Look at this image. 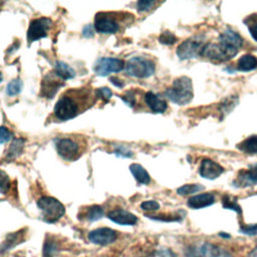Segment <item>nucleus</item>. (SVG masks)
Masks as SVG:
<instances>
[{
  "mask_svg": "<svg viewBox=\"0 0 257 257\" xmlns=\"http://www.w3.org/2000/svg\"><path fill=\"white\" fill-rule=\"evenodd\" d=\"M95 93H96V96L97 97H100L102 98L104 101H107L109 100V98L111 97L112 95V92L109 88L107 87H100V88H97L95 90Z\"/></svg>",
  "mask_w": 257,
  "mask_h": 257,
  "instance_id": "35",
  "label": "nucleus"
},
{
  "mask_svg": "<svg viewBox=\"0 0 257 257\" xmlns=\"http://www.w3.org/2000/svg\"><path fill=\"white\" fill-rule=\"evenodd\" d=\"M21 240H22V232H15V233H11V234L7 235L2 246L0 247V251L5 252V251L13 248L17 244H19L21 242Z\"/></svg>",
  "mask_w": 257,
  "mask_h": 257,
  "instance_id": "24",
  "label": "nucleus"
},
{
  "mask_svg": "<svg viewBox=\"0 0 257 257\" xmlns=\"http://www.w3.org/2000/svg\"><path fill=\"white\" fill-rule=\"evenodd\" d=\"M165 94L176 104L185 105L189 103L194 96L193 83L191 78L188 76H180L176 78L172 86L166 89Z\"/></svg>",
  "mask_w": 257,
  "mask_h": 257,
  "instance_id": "2",
  "label": "nucleus"
},
{
  "mask_svg": "<svg viewBox=\"0 0 257 257\" xmlns=\"http://www.w3.org/2000/svg\"><path fill=\"white\" fill-rule=\"evenodd\" d=\"M103 216V209L100 206L93 205L87 208L85 213V218L89 221H96Z\"/></svg>",
  "mask_w": 257,
  "mask_h": 257,
  "instance_id": "25",
  "label": "nucleus"
},
{
  "mask_svg": "<svg viewBox=\"0 0 257 257\" xmlns=\"http://www.w3.org/2000/svg\"><path fill=\"white\" fill-rule=\"evenodd\" d=\"M25 141L23 139H14L6 153V159L8 161H12L19 157L24 149Z\"/></svg>",
  "mask_w": 257,
  "mask_h": 257,
  "instance_id": "22",
  "label": "nucleus"
},
{
  "mask_svg": "<svg viewBox=\"0 0 257 257\" xmlns=\"http://www.w3.org/2000/svg\"><path fill=\"white\" fill-rule=\"evenodd\" d=\"M237 67L241 71H250L257 67V58L252 54H245L238 59Z\"/></svg>",
  "mask_w": 257,
  "mask_h": 257,
  "instance_id": "21",
  "label": "nucleus"
},
{
  "mask_svg": "<svg viewBox=\"0 0 257 257\" xmlns=\"http://www.w3.org/2000/svg\"><path fill=\"white\" fill-rule=\"evenodd\" d=\"M240 231L247 235H255V234H257V224L242 225L240 227Z\"/></svg>",
  "mask_w": 257,
  "mask_h": 257,
  "instance_id": "38",
  "label": "nucleus"
},
{
  "mask_svg": "<svg viewBox=\"0 0 257 257\" xmlns=\"http://www.w3.org/2000/svg\"><path fill=\"white\" fill-rule=\"evenodd\" d=\"M238 149L246 154H257V136H251L238 145Z\"/></svg>",
  "mask_w": 257,
  "mask_h": 257,
  "instance_id": "23",
  "label": "nucleus"
},
{
  "mask_svg": "<svg viewBox=\"0 0 257 257\" xmlns=\"http://www.w3.org/2000/svg\"><path fill=\"white\" fill-rule=\"evenodd\" d=\"M156 4V1H152V0H140L137 3V8L140 12H144V11H149L151 10L154 5Z\"/></svg>",
  "mask_w": 257,
  "mask_h": 257,
  "instance_id": "33",
  "label": "nucleus"
},
{
  "mask_svg": "<svg viewBox=\"0 0 257 257\" xmlns=\"http://www.w3.org/2000/svg\"><path fill=\"white\" fill-rule=\"evenodd\" d=\"M10 188V180L7 174L0 170V193L6 194Z\"/></svg>",
  "mask_w": 257,
  "mask_h": 257,
  "instance_id": "29",
  "label": "nucleus"
},
{
  "mask_svg": "<svg viewBox=\"0 0 257 257\" xmlns=\"http://www.w3.org/2000/svg\"><path fill=\"white\" fill-rule=\"evenodd\" d=\"M37 207L42 212L43 220L47 223L58 221L65 213L64 206L55 198L44 196L37 201Z\"/></svg>",
  "mask_w": 257,
  "mask_h": 257,
  "instance_id": "4",
  "label": "nucleus"
},
{
  "mask_svg": "<svg viewBox=\"0 0 257 257\" xmlns=\"http://www.w3.org/2000/svg\"><path fill=\"white\" fill-rule=\"evenodd\" d=\"M145 101L149 108L154 112L162 113L167 109L166 100L152 91H149L145 94Z\"/></svg>",
  "mask_w": 257,
  "mask_h": 257,
  "instance_id": "18",
  "label": "nucleus"
},
{
  "mask_svg": "<svg viewBox=\"0 0 257 257\" xmlns=\"http://www.w3.org/2000/svg\"><path fill=\"white\" fill-rule=\"evenodd\" d=\"M206 43L199 37L189 38L183 41L177 48V55L181 59L195 58L202 54Z\"/></svg>",
  "mask_w": 257,
  "mask_h": 257,
  "instance_id": "8",
  "label": "nucleus"
},
{
  "mask_svg": "<svg viewBox=\"0 0 257 257\" xmlns=\"http://www.w3.org/2000/svg\"><path fill=\"white\" fill-rule=\"evenodd\" d=\"M98 97L91 87H78L66 90L54 106V116L59 120H68L93 105Z\"/></svg>",
  "mask_w": 257,
  "mask_h": 257,
  "instance_id": "1",
  "label": "nucleus"
},
{
  "mask_svg": "<svg viewBox=\"0 0 257 257\" xmlns=\"http://www.w3.org/2000/svg\"><path fill=\"white\" fill-rule=\"evenodd\" d=\"M247 257H257V246L248 254Z\"/></svg>",
  "mask_w": 257,
  "mask_h": 257,
  "instance_id": "42",
  "label": "nucleus"
},
{
  "mask_svg": "<svg viewBox=\"0 0 257 257\" xmlns=\"http://www.w3.org/2000/svg\"><path fill=\"white\" fill-rule=\"evenodd\" d=\"M63 81L61 78H59L55 72L48 73L44 76L42 82H41V89L40 94L43 97L51 98L54 96V94L57 92V90L60 88L61 85H63Z\"/></svg>",
  "mask_w": 257,
  "mask_h": 257,
  "instance_id": "11",
  "label": "nucleus"
},
{
  "mask_svg": "<svg viewBox=\"0 0 257 257\" xmlns=\"http://www.w3.org/2000/svg\"><path fill=\"white\" fill-rule=\"evenodd\" d=\"M215 202V197L211 193L198 194L188 200V206L192 209H201L211 206Z\"/></svg>",
  "mask_w": 257,
  "mask_h": 257,
  "instance_id": "17",
  "label": "nucleus"
},
{
  "mask_svg": "<svg viewBox=\"0 0 257 257\" xmlns=\"http://www.w3.org/2000/svg\"><path fill=\"white\" fill-rule=\"evenodd\" d=\"M83 35L86 37H90L93 35V28L91 25H87L83 28Z\"/></svg>",
  "mask_w": 257,
  "mask_h": 257,
  "instance_id": "40",
  "label": "nucleus"
},
{
  "mask_svg": "<svg viewBox=\"0 0 257 257\" xmlns=\"http://www.w3.org/2000/svg\"><path fill=\"white\" fill-rule=\"evenodd\" d=\"M141 208L145 211H157L160 209V204L154 200L145 201L141 204Z\"/></svg>",
  "mask_w": 257,
  "mask_h": 257,
  "instance_id": "34",
  "label": "nucleus"
},
{
  "mask_svg": "<svg viewBox=\"0 0 257 257\" xmlns=\"http://www.w3.org/2000/svg\"><path fill=\"white\" fill-rule=\"evenodd\" d=\"M130 171H131V173L133 174V176L135 177V179L137 180V182L139 184L147 185L151 182V178H150L149 173L140 164H132L130 166Z\"/></svg>",
  "mask_w": 257,
  "mask_h": 257,
  "instance_id": "20",
  "label": "nucleus"
},
{
  "mask_svg": "<svg viewBox=\"0 0 257 257\" xmlns=\"http://www.w3.org/2000/svg\"><path fill=\"white\" fill-rule=\"evenodd\" d=\"M159 41L163 44H166V45H172L177 41V37L172 32L165 31L160 35Z\"/></svg>",
  "mask_w": 257,
  "mask_h": 257,
  "instance_id": "30",
  "label": "nucleus"
},
{
  "mask_svg": "<svg viewBox=\"0 0 257 257\" xmlns=\"http://www.w3.org/2000/svg\"><path fill=\"white\" fill-rule=\"evenodd\" d=\"M155 63L145 57L136 56L125 63V72L127 75L137 78H147L154 74Z\"/></svg>",
  "mask_w": 257,
  "mask_h": 257,
  "instance_id": "5",
  "label": "nucleus"
},
{
  "mask_svg": "<svg viewBox=\"0 0 257 257\" xmlns=\"http://www.w3.org/2000/svg\"><path fill=\"white\" fill-rule=\"evenodd\" d=\"M12 139V133L6 126H0V144H6Z\"/></svg>",
  "mask_w": 257,
  "mask_h": 257,
  "instance_id": "36",
  "label": "nucleus"
},
{
  "mask_svg": "<svg viewBox=\"0 0 257 257\" xmlns=\"http://www.w3.org/2000/svg\"><path fill=\"white\" fill-rule=\"evenodd\" d=\"M113 153L116 155V156H119V157H123V158H128V157H132L133 156V153L125 147L123 146H118L115 148V150L113 151Z\"/></svg>",
  "mask_w": 257,
  "mask_h": 257,
  "instance_id": "37",
  "label": "nucleus"
},
{
  "mask_svg": "<svg viewBox=\"0 0 257 257\" xmlns=\"http://www.w3.org/2000/svg\"><path fill=\"white\" fill-rule=\"evenodd\" d=\"M242 42V37L237 32L231 29L225 30L219 36V43L235 55L241 47Z\"/></svg>",
  "mask_w": 257,
  "mask_h": 257,
  "instance_id": "12",
  "label": "nucleus"
},
{
  "mask_svg": "<svg viewBox=\"0 0 257 257\" xmlns=\"http://www.w3.org/2000/svg\"><path fill=\"white\" fill-rule=\"evenodd\" d=\"M124 67V61L118 58L102 57L98 59L93 67L94 72L100 76H106L111 72H118Z\"/></svg>",
  "mask_w": 257,
  "mask_h": 257,
  "instance_id": "10",
  "label": "nucleus"
},
{
  "mask_svg": "<svg viewBox=\"0 0 257 257\" xmlns=\"http://www.w3.org/2000/svg\"><path fill=\"white\" fill-rule=\"evenodd\" d=\"M109 79H110L111 83H113V85H115L117 87H122L123 86V82L120 79H118V78H116L114 76H110Z\"/></svg>",
  "mask_w": 257,
  "mask_h": 257,
  "instance_id": "41",
  "label": "nucleus"
},
{
  "mask_svg": "<svg viewBox=\"0 0 257 257\" xmlns=\"http://www.w3.org/2000/svg\"><path fill=\"white\" fill-rule=\"evenodd\" d=\"M21 88H22V81L19 78H15L8 83L6 87V93L10 96H13L18 94L21 91Z\"/></svg>",
  "mask_w": 257,
  "mask_h": 257,
  "instance_id": "27",
  "label": "nucleus"
},
{
  "mask_svg": "<svg viewBox=\"0 0 257 257\" xmlns=\"http://www.w3.org/2000/svg\"><path fill=\"white\" fill-rule=\"evenodd\" d=\"M119 97L125 102L128 106L134 107L136 105V93L134 90H127L122 95H119Z\"/></svg>",
  "mask_w": 257,
  "mask_h": 257,
  "instance_id": "31",
  "label": "nucleus"
},
{
  "mask_svg": "<svg viewBox=\"0 0 257 257\" xmlns=\"http://www.w3.org/2000/svg\"><path fill=\"white\" fill-rule=\"evenodd\" d=\"M248 29L250 31V34L252 35V37L257 41V21L255 20H252L250 21L248 24Z\"/></svg>",
  "mask_w": 257,
  "mask_h": 257,
  "instance_id": "39",
  "label": "nucleus"
},
{
  "mask_svg": "<svg viewBox=\"0 0 257 257\" xmlns=\"http://www.w3.org/2000/svg\"><path fill=\"white\" fill-rule=\"evenodd\" d=\"M1 81H2V73L0 72V82H1Z\"/></svg>",
  "mask_w": 257,
  "mask_h": 257,
  "instance_id": "43",
  "label": "nucleus"
},
{
  "mask_svg": "<svg viewBox=\"0 0 257 257\" xmlns=\"http://www.w3.org/2000/svg\"><path fill=\"white\" fill-rule=\"evenodd\" d=\"M117 233L110 228H97L88 233V240L94 244L106 245L115 241Z\"/></svg>",
  "mask_w": 257,
  "mask_h": 257,
  "instance_id": "13",
  "label": "nucleus"
},
{
  "mask_svg": "<svg viewBox=\"0 0 257 257\" xmlns=\"http://www.w3.org/2000/svg\"><path fill=\"white\" fill-rule=\"evenodd\" d=\"M223 172V167L211 159H204L201 163L199 170L201 177L208 180H214L218 178Z\"/></svg>",
  "mask_w": 257,
  "mask_h": 257,
  "instance_id": "14",
  "label": "nucleus"
},
{
  "mask_svg": "<svg viewBox=\"0 0 257 257\" xmlns=\"http://www.w3.org/2000/svg\"><path fill=\"white\" fill-rule=\"evenodd\" d=\"M189 257H233L230 252L217 245L202 243L193 246L188 251Z\"/></svg>",
  "mask_w": 257,
  "mask_h": 257,
  "instance_id": "7",
  "label": "nucleus"
},
{
  "mask_svg": "<svg viewBox=\"0 0 257 257\" xmlns=\"http://www.w3.org/2000/svg\"><path fill=\"white\" fill-rule=\"evenodd\" d=\"M52 25V20L47 17H40L33 19L27 30V41L29 43L43 38L47 35L48 30Z\"/></svg>",
  "mask_w": 257,
  "mask_h": 257,
  "instance_id": "9",
  "label": "nucleus"
},
{
  "mask_svg": "<svg viewBox=\"0 0 257 257\" xmlns=\"http://www.w3.org/2000/svg\"><path fill=\"white\" fill-rule=\"evenodd\" d=\"M58 155L66 161H75L81 156V147L71 138H61L56 141Z\"/></svg>",
  "mask_w": 257,
  "mask_h": 257,
  "instance_id": "6",
  "label": "nucleus"
},
{
  "mask_svg": "<svg viewBox=\"0 0 257 257\" xmlns=\"http://www.w3.org/2000/svg\"><path fill=\"white\" fill-rule=\"evenodd\" d=\"M222 203H223V206L225 209H229V210H233L237 213H241V208L238 205L235 198H232L230 196H224L222 199Z\"/></svg>",
  "mask_w": 257,
  "mask_h": 257,
  "instance_id": "28",
  "label": "nucleus"
},
{
  "mask_svg": "<svg viewBox=\"0 0 257 257\" xmlns=\"http://www.w3.org/2000/svg\"><path fill=\"white\" fill-rule=\"evenodd\" d=\"M203 189L204 188L198 184H187V185H183L182 187L178 188L177 193L181 196H186V195H191V194L197 193Z\"/></svg>",
  "mask_w": 257,
  "mask_h": 257,
  "instance_id": "26",
  "label": "nucleus"
},
{
  "mask_svg": "<svg viewBox=\"0 0 257 257\" xmlns=\"http://www.w3.org/2000/svg\"><path fill=\"white\" fill-rule=\"evenodd\" d=\"M134 15L123 12H98L94 18V29L99 33H116L124 19Z\"/></svg>",
  "mask_w": 257,
  "mask_h": 257,
  "instance_id": "3",
  "label": "nucleus"
},
{
  "mask_svg": "<svg viewBox=\"0 0 257 257\" xmlns=\"http://www.w3.org/2000/svg\"><path fill=\"white\" fill-rule=\"evenodd\" d=\"M107 218L119 225H135L138 222L136 215L122 209H116L108 212Z\"/></svg>",
  "mask_w": 257,
  "mask_h": 257,
  "instance_id": "16",
  "label": "nucleus"
},
{
  "mask_svg": "<svg viewBox=\"0 0 257 257\" xmlns=\"http://www.w3.org/2000/svg\"><path fill=\"white\" fill-rule=\"evenodd\" d=\"M57 247L53 241L46 240L43 246V257H52Z\"/></svg>",
  "mask_w": 257,
  "mask_h": 257,
  "instance_id": "32",
  "label": "nucleus"
},
{
  "mask_svg": "<svg viewBox=\"0 0 257 257\" xmlns=\"http://www.w3.org/2000/svg\"><path fill=\"white\" fill-rule=\"evenodd\" d=\"M54 72L62 80L73 78L75 75V71L70 65L59 60L56 61L54 64Z\"/></svg>",
  "mask_w": 257,
  "mask_h": 257,
  "instance_id": "19",
  "label": "nucleus"
},
{
  "mask_svg": "<svg viewBox=\"0 0 257 257\" xmlns=\"http://www.w3.org/2000/svg\"><path fill=\"white\" fill-rule=\"evenodd\" d=\"M234 184L237 187H249L257 184V164L239 172Z\"/></svg>",
  "mask_w": 257,
  "mask_h": 257,
  "instance_id": "15",
  "label": "nucleus"
}]
</instances>
